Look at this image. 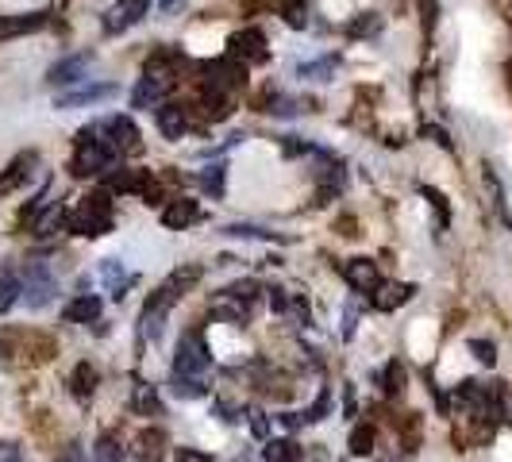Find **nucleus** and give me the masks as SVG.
<instances>
[{
	"label": "nucleus",
	"instance_id": "obj_1",
	"mask_svg": "<svg viewBox=\"0 0 512 462\" xmlns=\"http://www.w3.org/2000/svg\"><path fill=\"white\" fill-rule=\"evenodd\" d=\"M181 62H185V54H178V51H154L143 77H139V85H135V93H131V104H135V108H154V104H162V97H166V93L174 89V81H178Z\"/></svg>",
	"mask_w": 512,
	"mask_h": 462
},
{
	"label": "nucleus",
	"instance_id": "obj_2",
	"mask_svg": "<svg viewBox=\"0 0 512 462\" xmlns=\"http://www.w3.org/2000/svg\"><path fill=\"white\" fill-rule=\"evenodd\" d=\"M189 282H197V270H185V274L178 270L170 282L158 285V293H151V301H147V308H143V335H151V339L162 335V324H166L170 308H174V301L185 293V285Z\"/></svg>",
	"mask_w": 512,
	"mask_h": 462
},
{
	"label": "nucleus",
	"instance_id": "obj_3",
	"mask_svg": "<svg viewBox=\"0 0 512 462\" xmlns=\"http://www.w3.org/2000/svg\"><path fill=\"white\" fill-rule=\"evenodd\" d=\"M70 228H74L77 235H89V239L112 231V201H108V189H97V193L81 197V205H77L74 216H70Z\"/></svg>",
	"mask_w": 512,
	"mask_h": 462
},
{
	"label": "nucleus",
	"instance_id": "obj_4",
	"mask_svg": "<svg viewBox=\"0 0 512 462\" xmlns=\"http://www.w3.org/2000/svg\"><path fill=\"white\" fill-rule=\"evenodd\" d=\"M208 370H212V355H208V347H205V335L185 332L178 339L174 374H178V378H197V382H208Z\"/></svg>",
	"mask_w": 512,
	"mask_h": 462
},
{
	"label": "nucleus",
	"instance_id": "obj_5",
	"mask_svg": "<svg viewBox=\"0 0 512 462\" xmlns=\"http://www.w3.org/2000/svg\"><path fill=\"white\" fill-rule=\"evenodd\" d=\"M58 293V282L51 278V270L43 262H31L24 270V301L27 308H47Z\"/></svg>",
	"mask_w": 512,
	"mask_h": 462
},
{
	"label": "nucleus",
	"instance_id": "obj_6",
	"mask_svg": "<svg viewBox=\"0 0 512 462\" xmlns=\"http://www.w3.org/2000/svg\"><path fill=\"white\" fill-rule=\"evenodd\" d=\"M151 8H154V0H116V4L104 12V35H120V31L135 27Z\"/></svg>",
	"mask_w": 512,
	"mask_h": 462
},
{
	"label": "nucleus",
	"instance_id": "obj_7",
	"mask_svg": "<svg viewBox=\"0 0 512 462\" xmlns=\"http://www.w3.org/2000/svg\"><path fill=\"white\" fill-rule=\"evenodd\" d=\"M228 54L239 58L243 66H251V62H266V58H270V47H266V35H262L258 27H247V31H239V35L228 39Z\"/></svg>",
	"mask_w": 512,
	"mask_h": 462
},
{
	"label": "nucleus",
	"instance_id": "obj_8",
	"mask_svg": "<svg viewBox=\"0 0 512 462\" xmlns=\"http://www.w3.org/2000/svg\"><path fill=\"white\" fill-rule=\"evenodd\" d=\"M108 193H139L151 205V197H158V185L151 170H120V174H108Z\"/></svg>",
	"mask_w": 512,
	"mask_h": 462
},
{
	"label": "nucleus",
	"instance_id": "obj_9",
	"mask_svg": "<svg viewBox=\"0 0 512 462\" xmlns=\"http://www.w3.org/2000/svg\"><path fill=\"white\" fill-rule=\"evenodd\" d=\"M343 278H347L351 289H359V293H374V289L382 285L378 262H370V258H351V262H343Z\"/></svg>",
	"mask_w": 512,
	"mask_h": 462
},
{
	"label": "nucleus",
	"instance_id": "obj_10",
	"mask_svg": "<svg viewBox=\"0 0 512 462\" xmlns=\"http://www.w3.org/2000/svg\"><path fill=\"white\" fill-rule=\"evenodd\" d=\"M51 24V12H31V16H0V43L4 39H16L27 31H43Z\"/></svg>",
	"mask_w": 512,
	"mask_h": 462
},
{
	"label": "nucleus",
	"instance_id": "obj_11",
	"mask_svg": "<svg viewBox=\"0 0 512 462\" xmlns=\"http://www.w3.org/2000/svg\"><path fill=\"white\" fill-rule=\"evenodd\" d=\"M108 97H116V85H81L74 93H62L54 108H85V104L108 101Z\"/></svg>",
	"mask_w": 512,
	"mask_h": 462
},
{
	"label": "nucleus",
	"instance_id": "obj_12",
	"mask_svg": "<svg viewBox=\"0 0 512 462\" xmlns=\"http://www.w3.org/2000/svg\"><path fill=\"white\" fill-rule=\"evenodd\" d=\"M89 62H93V54H70V58H62V62H54L47 81H51V85H74V81H81V74L89 70Z\"/></svg>",
	"mask_w": 512,
	"mask_h": 462
},
{
	"label": "nucleus",
	"instance_id": "obj_13",
	"mask_svg": "<svg viewBox=\"0 0 512 462\" xmlns=\"http://www.w3.org/2000/svg\"><path fill=\"white\" fill-rule=\"evenodd\" d=\"M158 128L166 139H181L189 131V112L181 104H158Z\"/></svg>",
	"mask_w": 512,
	"mask_h": 462
},
{
	"label": "nucleus",
	"instance_id": "obj_14",
	"mask_svg": "<svg viewBox=\"0 0 512 462\" xmlns=\"http://www.w3.org/2000/svg\"><path fill=\"white\" fill-rule=\"evenodd\" d=\"M162 451H166V436L154 428V432H143L131 447L128 462H162Z\"/></svg>",
	"mask_w": 512,
	"mask_h": 462
},
{
	"label": "nucleus",
	"instance_id": "obj_15",
	"mask_svg": "<svg viewBox=\"0 0 512 462\" xmlns=\"http://www.w3.org/2000/svg\"><path fill=\"white\" fill-rule=\"evenodd\" d=\"M412 293H416V285H409V282L378 285V297H374V308H382V312H393V308H401L405 301H412Z\"/></svg>",
	"mask_w": 512,
	"mask_h": 462
},
{
	"label": "nucleus",
	"instance_id": "obj_16",
	"mask_svg": "<svg viewBox=\"0 0 512 462\" xmlns=\"http://www.w3.org/2000/svg\"><path fill=\"white\" fill-rule=\"evenodd\" d=\"M197 216H201V212H197V201H185V197H181V201H174V205L162 212V224H166V228H189Z\"/></svg>",
	"mask_w": 512,
	"mask_h": 462
},
{
	"label": "nucleus",
	"instance_id": "obj_17",
	"mask_svg": "<svg viewBox=\"0 0 512 462\" xmlns=\"http://www.w3.org/2000/svg\"><path fill=\"white\" fill-rule=\"evenodd\" d=\"M101 316V297H77V301H70L66 305V320L70 324H89V320H97Z\"/></svg>",
	"mask_w": 512,
	"mask_h": 462
},
{
	"label": "nucleus",
	"instance_id": "obj_18",
	"mask_svg": "<svg viewBox=\"0 0 512 462\" xmlns=\"http://www.w3.org/2000/svg\"><path fill=\"white\" fill-rule=\"evenodd\" d=\"M262 462H301V447L293 439H270L262 451Z\"/></svg>",
	"mask_w": 512,
	"mask_h": 462
},
{
	"label": "nucleus",
	"instance_id": "obj_19",
	"mask_svg": "<svg viewBox=\"0 0 512 462\" xmlns=\"http://www.w3.org/2000/svg\"><path fill=\"white\" fill-rule=\"evenodd\" d=\"M101 278H104V285L112 289V297H124V289H128L135 278H131L124 266H116V262H104L101 266Z\"/></svg>",
	"mask_w": 512,
	"mask_h": 462
},
{
	"label": "nucleus",
	"instance_id": "obj_20",
	"mask_svg": "<svg viewBox=\"0 0 512 462\" xmlns=\"http://www.w3.org/2000/svg\"><path fill=\"white\" fill-rule=\"evenodd\" d=\"M66 220H70V216H66V208L51 205L47 212H43V216H39V220H35V235H43V239H47V235H54V231L62 228Z\"/></svg>",
	"mask_w": 512,
	"mask_h": 462
},
{
	"label": "nucleus",
	"instance_id": "obj_21",
	"mask_svg": "<svg viewBox=\"0 0 512 462\" xmlns=\"http://www.w3.org/2000/svg\"><path fill=\"white\" fill-rule=\"evenodd\" d=\"M170 389L178 393L181 401H197V397H205V393H208V382H197V378H178V374H170Z\"/></svg>",
	"mask_w": 512,
	"mask_h": 462
},
{
	"label": "nucleus",
	"instance_id": "obj_22",
	"mask_svg": "<svg viewBox=\"0 0 512 462\" xmlns=\"http://www.w3.org/2000/svg\"><path fill=\"white\" fill-rule=\"evenodd\" d=\"M335 66H339V58H335V54H328V58H320V62H305V66H301V77L328 81V77H335Z\"/></svg>",
	"mask_w": 512,
	"mask_h": 462
},
{
	"label": "nucleus",
	"instance_id": "obj_23",
	"mask_svg": "<svg viewBox=\"0 0 512 462\" xmlns=\"http://www.w3.org/2000/svg\"><path fill=\"white\" fill-rule=\"evenodd\" d=\"M282 16H285V24L301 31V27L308 24V0H282Z\"/></svg>",
	"mask_w": 512,
	"mask_h": 462
},
{
	"label": "nucleus",
	"instance_id": "obj_24",
	"mask_svg": "<svg viewBox=\"0 0 512 462\" xmlns=\"http://www.w3.org/2000/svg\"><path fill=\"white\" fill-rule=\"evenodd\" d=\"M20 293H24V285L16 282L12 274H0V312H8V308L20 301Z\"/></svg>",
	"mask_w": 512,
	"mask_h": 462
},
{
	"label": "nucleus",
	"instance_id": "obj_25",
	"mask_svg": "<svg viewBox=\"0 0 512 462\" xmlns=\"http://www.w3.org/2000/svg\"><path fill=\"white\" fill-rule=\"evenodd\" d=\"M382 389L389 393V397H397V393L405 389V366H401V362H389V366H385Z\"/></svg>",
	"mask_w": 512,
	"mask_h": 462
},
{
	"label": "nucleus",
	"instance_id": "obj_26",
	"mask_svg": "<svg viewBox=\"0 0 512 462\" xmlns=\"http://www.w3.org/2000/svg\"><path fill=\"white\" fill-rule=\"evenodd\" d=\"M93 385H97V370L89 366V362H81L74 370V393L77 397H89L93 393Z\"/></svg>",
	"mask_w": 512,
	"mask_h": 462
},
{
	"label": "nucleus",
	"instance_id": "obj_27",
	"mask_svg": "<svg viewBox=\"0 0 512 462\" xmlns=\"http://www.w3.org/2000/svg\"><path fill=\"white\" fill-rule=\"evenodd\" d=\"M135 412H143V416L158 412V393H154V385H135Z\"/></svg>",
	"mask_w": 512,
	"mask_h": 462
},
{
	"label": "nucleus",
	"instance_id": "obj_28",
	"mask_svg": "<svg viewBox=\"0 0 512 462\" xmlns=\"http://www.w3.org/2000/svg\"><path fill=\"white\" fill-rule=\"evenodd\" d=\"M351 451H355V455H370V451H374V428H370V424H359V428L351 432Z\"/></svg>",
	"mask_w": 512,
	"mask_h": 462
},
{
	"label": "nucleus",
	"instance_id": "obj_29",
	"mask_svg": "<svg viewBox=\"0 0 512 462\" xmlns=\"http://www.w3.org/2000/svg\"><path fill=\"white\" fill-rule=\"evenodd\" d=\"M201 185L212 197H224V166H208L205 174H201Z\"/></svg>",
	"mask_w": 512,
	"mask_h": 462
},
{
	"label": "nucleus",
	"instance_id": "obj_30",
	"mask_svg": "<svg viewBox=\"0 0 512 462\" xmlns=\"http://www.w3.org/2000/svg\"><path fill=\"white\" fill-rule=\"evenodd\" d=\"M93 462H120V447L112 436H101L97 447H93Z\"/></svg>",
	"mask_w": 512,
	"mask_h": 462
},
{
	"label": "nucleus",
	"instance_id": "obj_31",
	"mask_svg": "<svg viewBox=\"0 0 512 462\" xmlns=\"http://www.w3.org/2000/svg\"><path fill=\"white\" fill-rule=\"evenodd\" d=\"M378 31H382V20H378L374 12H366L362 20H355V24L347 27V35H355V39H359V35H378Z\"/></svg>",
	"mask_w": 512,
	"mask_h": 462
},
{
	"label": "nucleus",
	"instance_id": "obj_32",
	"mask_svg": "<svg viewBox=\"0 0 512 462\" xmlns=\"http://www.w3.org/2000/svg\"><path fill=\"white\" fill-rule=\"evenodd\" d=\"M470 351L478 355V362H486V366H493V362H497V355H493V343H486V339H470Z\"/></svg>",
	"mask_w": 512,
	"mask_h": 462
},
{
	"label": "nucleus",
	"instance_id": "obj_33",
	"mask_svg": "<svg viewBox=\"0 0 512 462\" xmlns=\"http://www.w3.org/2000/svg\"><path fill=\"white\" fill-rule=\"evenodd\" d=\"M178 462H212V459H208V455H201V451H193V447H181Z\"/></svg>",
	"mask_w": 512,
	"mask_h": 462
},
{
	"label": "nucleus",
	"instance_id": "obj_34",
	"mask_svg": "<svg viewBox=\"0 0 512 462\" xmlns=\"http://www.w3.org/2000/svg\"><path fill=\"white\" fill-rule=\"evenodd\" d=\"M251 428H255V436H262V439H266V432H270V428H266V416H262V412H251Z\"/></svg>",
	"mask_w": 512,
	"mask_h": 462
},
{
	"label": "nucleus",
	"instance_id": "obj_35",
	"mask_svg": "<svg viewBox=\"0 0 512 462\" xmlns=\"http://www.w3.org/2000/svg\"><path fill=\"white\" fill-rule=\"evenodd\" d=\"M185 0H154V8H162V12H178Z\"/></svg>",
	"mask_w": 512,
	"mask_h": 462
},
{
	"label": "nucleus",
	"instance_id": "obj_36",
	"mask_svg": "<svg viewBox=\"0 0 512 462\" xmlns=\"http://www.w3.org/2000/svg\"><path fill=\"white\" fill-rule=\"evenodd\" d=\"M0 462H20V451L16 447H0Z\"/></svg>",
	"mask_w": 512,
	"mask_h": 462
}]
</instances>
